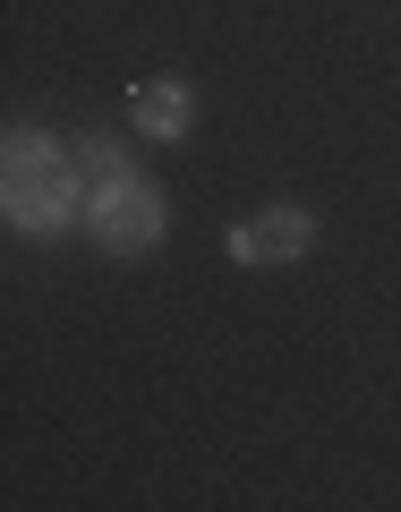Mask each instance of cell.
Segmentation results:
<instances>
[{
  "instance_id": "cell-4",
  "label": "cell",
  "mask_w": 401,
  "mask_h": 512,
  "mask_svg": "<svg viewBox=\"0 0 401 512\" xmlns=\"http://www.w3.org/2000/svg\"><path fill=\"white\" fill-rule=\"evenodd\" d=\"M188 86L180 77H154V86H137V103H128V120L146 128V137H188Z\"/></svg>"
},
{
  "instance_id": "cell-1",
  "label": "cell",
  "mask_w": 401,
  "mask_h": 512,
  "mask_svg": "<svg viewBox=\"0 0 401 512\" xmlns=\"http://www.w3.org/2000/svg\"><path fill=\"white\" fill-rule=\"evenodd\" d=\"M9 214L26 231H60L69 222V180H60L43 137H9Z\"/></svg>"
},
{
  "instance_id": "cell-3",
  "label": "cell",
  "mask_w": 401,
  "mask_h": 512,
  "mask_svg": "<svg viewBox=\"0 0 401 512\" xmlns=\"http://www.w3.org/2000/svg\"><path fill=\"white\" fill-rule=\"evenodd\" d=\"M308 248V214L299 205H274V214H256L231 231V256L239 265H291V256Z\"/></svg>"
},
{
  "instance_id": "cell-2",
  "label": "cell",
  "mask_w": 401,
  "mask_h": 512,
  "mask_svg": "<svg viewBox=\"0 0 401 512\" xmlns=\"http://www.w3.org/2000/svg\"><path fill=\"white\" fill-rule=\"evenodd\" d=\"M86 222H94L103 248L137 256V248H154V231H163V205H154V188H137V180H103L94 205H86Z\"/></svg>"
}]
</instances>
